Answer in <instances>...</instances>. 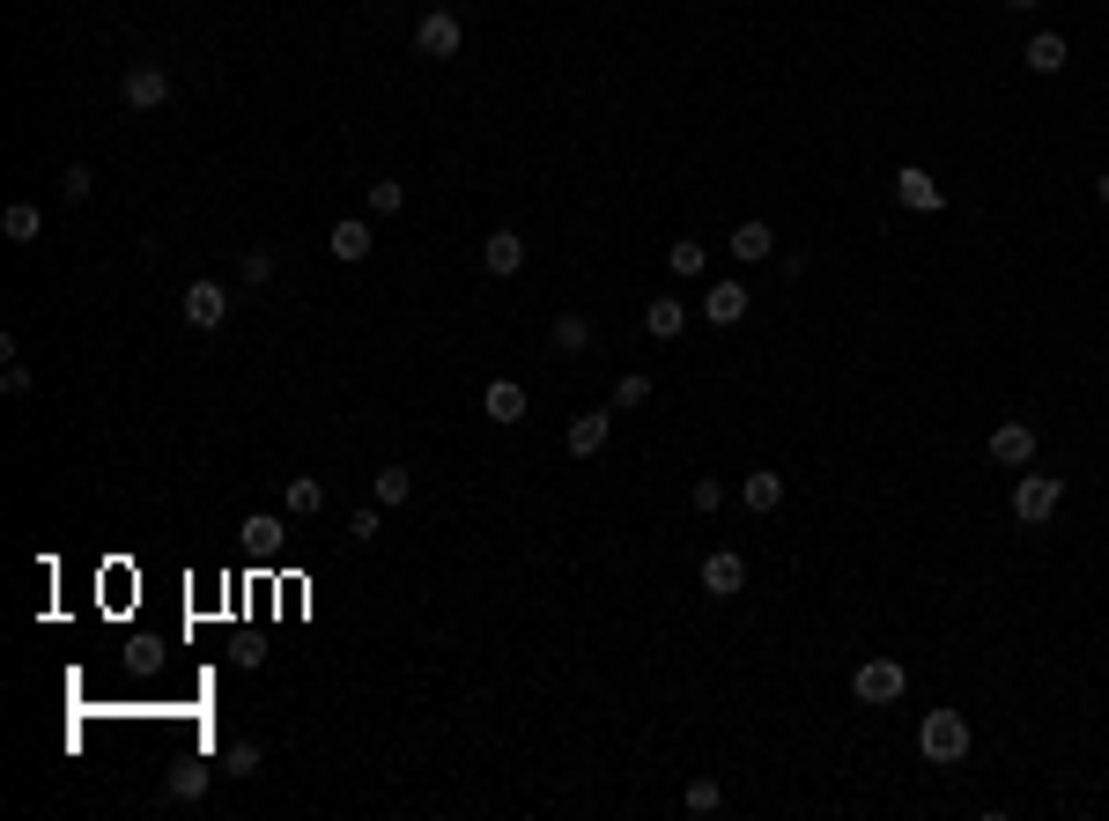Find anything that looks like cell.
<instances>
[{"label":"cell","mask_w":1109,"mask_h":821,"mask_svg":"<svg viewBox=\"0 0 1109 821\" xmlns=\"http://www.w3.org/2000/svg\"><path fill=\"white\" fill-rule=\"evenodd\" d=\"M643 399H651V377H643V371L615 377V415H621V407H643Z\"/></svg>","instance_id":"4dcf8cb0"},{"label":"cell","mask_w":1109,"mask_h":821,"mask_svg":"<svg viewBox=\"0 0 1109 821\" xmlns=\"http://www.w3.org/2000/svg\"><path fill=\"white\" fill-rule=\"evenodd\" d=\"M1095 200H1102V207H1109V171H1102V178H1095Z\"/></svg>","instance_id":"e575fe53"},{"label":"cell","mask_w":1109,"mask_h":821,"mask_svg":"<svg viewBox=\"0 0 1109 821\" xmlns=\"http://www.w3.org/2000/svg\"><path fill=\"white\" fill-rule=\"evenodd\" d=\"M739 503H747L755 519H763V511H777V503H785V473L755 467V473H747V481H739Z\"/></svg>","instance_id":"e0dca14e"},{"label":"cell","mask_w":1109,"mask_h":821,"mask_svg":"<svg viewBox=\"0 0 1109 821\" xmlns=\"http://www.w3.org/2000/svg\"><path fill=\"white\" fill-rule=\"evenodd\" d=\"M407 497H415V473H407V467H377V481H370V503H377V511H399Z\"/></svg>","instance_id":"ffe728a7"},{"label":"cell","mask_w":1109,"mask_h":821,"mask_svg":"<svg viewBox=\"0 0 1109 821\" xmlns=\"http://www.w3.org/2000/svg\"><path fill=\"white\" fill-rule=\"evenodd\" d=\"M607 437H615V407H607V415H577V423L563 429L569 459H599V451H607Z\"/></svg>","instance_id":"30bf717a"},{"label":"cell","mask_w":1109,"mask_h":821,"mask_svg":"<svg viewBox=\"0 0 1109 821\" xmlns=\"http://www.w3.org/2000/svg\"><path fill=\"white\" fill-rule=\"evenodd\" d=\"M689 503H695V519H711V511H725V481H711V473H695Z\"/></svg>","instance_id":"f1b7e54d"},{"label":"cell","mask_w":1109,"mask_h":821,"mask_svg":"<svg viewBox=\"0 0 1109 821\" xmlns=\"http://www.w3.org/2000/svg\"><path fill=\"white\" fill-rule=\"evenodd\" d=\"M703 593H711V599L747 593V555H739V547H717V555H703Z\"/></svg>","instance_id":"52a82bcc"},{"label":"cell","mask_w":1109,"mask_h":821,"mask_svg":"<svg viewBox=\"0 0 1109 821\" xmlns=\"http://www.w3.org/2000/svg\"><path fill=\"white\" fill-rule=\"evenodd\" d=\"M377 533H385V519H377V503H363V511H348V541H355V547H370Z\"/></svg>","instance_id":"f546056e"},{"label":"cell","mask_w":1109,"mask_h":821,"mask_svg":"<svg viewBox=\"0 0 1109 821\" xmlns=\"http://www.w3.org/2000/svg\"><path fill=\"white\" fill-rule=\"evenodd\" d=\"M415 52L422 60H451V52H459V15H451V8H429L415 23Z\"/></svg>","instance_id":"ba28073f"},{"label":"cell","mask_w":1109,"mask_h":821,"mask_svg":"<svg viewBox=\"0 0 1109 821\" xmlns=\"http://www.w3.org/2000/svg\"><path fill=\"white\" fill-rule=\"evenodd\" d=\"M703 319H711V326H739V319H747V281H711V289H703Z\"/></svg>","instance_id":"5bb4252c"},{"label":"cell","mask_w":1109,"mask_h":821,"mask_svg":"<svg viewBox=\"0 0 1109 821\" xmlns=\"http://www.w3.org/2000/svg\"><path fill=\"white\" fill-rule=\"evenodd\" d=\"M281 503H289V519H319L326 511V481L319 473H296L289 489H281Z\"/></svg>","instance_id":"44dd1931"},{"label":"cell","mask_w":1109,"mask_h":821,"mask_svg":"<svg viewBox=\"0 0 1109 821\" xmlns=\"http://www.w3.org/2000/svg\"><path fill=\"white\" fill-rule=\"evenodd\" d=\"M991 467H1035V429L1028 423H999L991 429Z\"/></svg>","instance_id":"8fae6325"},{"label":"cell","mask_w":1109,"mask_h":821,"mask_svg":"<svg viewBox=\"0 0 1109 821\" xmlns=\"http://www.w3.org/2000/svg\"><path fill=\"white\" fill-rule=\"evenodd\" d=\"M237 281H245V289H267V281H274V252H267V245H252L245 259H237Z\"/></svg>","instance_id":"4316f807"},{"label":"cell","mask_w":1109,"mask_h":821,"mask_svg":"<svg viewBox=\"0 0 1109 821\" xmlns=\"http://www.w3.org/2000/svg\"><path fill=\"white\" fill-rule=\"evenodd\" d=\"M274 533H281V519H267V511H259V519H245V541H259V547H267Z\"/></svg>","instance_id":"836d02e7"},{"label":"cell","mask_w":1109,"mask_h":821,"mask_svg":"<svg viewBox=\"0 0 1109 821\" xmlns=\"http://www.w3.org/2000/svg\"><path fill=\"white\" fill-rule=\"evenodd\" d=\"M370 245H377V230H370L363 215H341V223L326 230V252H333L341 267H355V259H370Z\"/></svg>","instance_id":"9c48e42d"},{"label":"cell","mask_w":1109,"mask_h":821,"mask_svg":"<svg viewBox=\"0 0 1109 821\" xmlns=\"http://www.w3.org/2000/svg\"><path fill=\"white\" fill-rule=\"evenodd\" d=\"M178 303H185V326H200V333H215V326L230 319V289H222V281H207V274H200V281H185V297H178Z\"/></svg>","instance_id":"5b68a950"},{"label":"cell","mask_w":1109,"mask_h":821,"mask_svg":"<svg viewBox=\"0 0 1109 821\" xmlns=\"http://www.w3.org/2000/svg\"><path fill=\"white\" fill-rule=\"evenodd\" d=\"M917 755L939 763V770L969 763V718H961V711H925V725H917Z\"/></svg>","instance_id":"6da1fadb"},{"label":"cell","mask_w":1109,"mask_h":821,"mask_svg":"<svg viewBox=\"0 0 1109 821\" xmlns=\"http://www.w3.org/2000/svg\"><path fill=\"white\" fill-rule=\"evenodd\" d=\"M895 200H903L910 215H939V207H947V193H939V178L925 171V163H903V171H895Z\"/></svg>","instance_id":"8992f818"},{"label":"cell","mask_w":1109,"mask_h":821,"mask_svg":"<svg viewBox=\"0 0 1109 821\" xmlns=\"http://www.w3.org/2000/svg\"><path fill=\"white\" fill-rule=\"evenodd\" d=\"M0 237H8V245H38V237H45V215H38L30 200H15V207L0 215Z\"/></svg>","instance_id":"cb8c5ba5"},{"label":"cell","mask_w":1109,"mask_h":821,"mask_svg":"<svg viewBox=\"0 0 1109 821\" xmlns=\"http://www.w3.org/2000/svg\"><path fill=\"white\" fill-rule=\"evenodd\" d=\"M547 349H555V355H585L591 349V319H585V311H563V319L547 326Z\"/></svg>","instance_id":"d6986e66"},{"label":"cell","mask_w":1109,"mask_h":821,"mask_svg":"<svg viewBox=\"0 0 1109 821\" xmlns=\"http://www.w3.org/2000/svg\"><path fill=\"white\" fill-rule=\"evenodd\" d=\"M215 770H222V763H215ZM215 770H207V763H178V770L163 777V799H178V807H200V799H207V785H215Z\"/></svg>","instance_id":"9a60e30c"},{"label":"cell","mask_w":1109,"mask_h":821,"mask_svg":"<svg viewBox=\"0 0 1109 821\" xmlns=\"http://www.w3.org/2000/svg\"><path fill=\"white\" fill-rule=\"evenodd\" d=\"M643 326H651V341H673V333L689 326V303L681 297H651L643 303Z\"/></svg>","instance_id":"7402d4cb"},{"label":"cell","mask_w":1109,"mask_h":821,"mask_svg":"<svg viewBox=\"0 0 1109 821\" xmlns=\"http://www.w3.org/2000/svg\"><path fill=\"white\" fill-rule=\"evenodd\" d=\"M1006 8H1021V15H1028V8H1043V0H1006Z\"/></svg>","instance_id":"d590c367"},{"label":"cell","mask_w":1109,"mask_h":821,"mask_svg":"<svg viewBox=\"0 0 1109 821\" xmlns=\"http://www.w3.org/2000/svg\"><path fill=\"white\" fill-rule=\"evenodd\" d=\"M259 763H267V755H259V740H230V747H222V777H230V785H252V777H259Z\"/></svg>","instance_id":"d4e9b609"},{"label":"cell","mask_w":1109,"mask_h":821,"mask_svg":"<svg viewBox=\"0 0 1109 821\" xmlns=\"http://www.w3.org/2000/svg\"><path fill=\"white\" fill-rule=\"evenodd\" d=\"M481 415H489V423H503V429L525 423V385H518V377H495L489 393H481Z\"/></svg>","instance_id":"2e32d148"},{"label":"cell","mask_w":1109,"mask_h":821,"mask_svg":"<svg viewBox=\"0 0 1109 821\" xmlns=\"http://www.w3.org/2000/svg\"><path fill=\"white\" fill-rule=\"evenodd\" d=\"M769 252H777V230H769L763 215L733 230V259H747V267H755V259H769Z\"/></svg>","instance_id":"603a6c76"},{"label":"cell","mask_w":1109,"mask_h":821,"mask_svg":"<svg viewBox=\"0 0 1109 821\" xmlns=\"http://www.w3.org/2000/svg\"><path fill=\"white\" fill-rule=\"evenodd\" d=\"M407 207V185L399 178H370V215H399Z\"/></svg>","instance_id":"83f0119b"},{"label":"cell","mask_w":1109,"mask_h":821,"mask_svg":"<svg viewBox=\"0 0 1109 821\" xmlns=\"http://www.w3.org/2000/svg\"><path fill=\"white\" fill-rule=\"evenodd\" d=\"M171 67H156V60H141V67H126V82H119V97H126V111H163L171 104Z\"/></svg>","instance_id":"3957f363"},{"label":"cell","mask_w":1109,"mask_h":821,"mask_svg":"<svg viewBox=\"0 0 1109 821\" xmlns=\"http://www.w3.org/2000/svg\"><path fill=\"white\" fill-rule=\"evenodd\" d=\"M1065 60H1073V45H1065L1058 30H1035L1028 45H1021V67H1028V75H1065Z\"/></svg>","instance_id":"4fadbf2b"},{"label":"cell","mask_w":1109,"mask_h":821,"mask_svg":"<svg viewBox=\"0 0 1109 821\" xmlns=\"http://www.w3.org/2000/svg\"><path fill=\"white\" fill-rule=\"evenodd\" d=\"M665 267L681 274V281H703V274H711V245H703V237H673V245H665Z\"/></svg>","instance_id":"ac0fdd59"},{"label":"cell","mask_w":1109,"mask_h":821,"mask_svg":"<svg viewBox=\"0 0 1109 821\" xmlns=\"http://www.w3.org/2000/svg\"><path fill=\"white\" fill-rule=\"evenodd\" d=\"M60 193H67V200H89V193H97V171H89V163H67V171H60Z\"/></svg>","instance_id":"1f68e13d"},{"label":"cell","mask_w":1109,"mask_h":821,"mask_svg":"<svg viewBox=\"0 0 1109 821\" xmlns=\"http://www.w3.org/2000/svg\"><path fill=\"white\" fill-rule=\"evenodd\" d=\"M1058 503H1065L1058 473H1021V481H1013V519H1021V525H1051Z\"/></svg>","instance_id":"7a4b0ae2"},{"label":"cell","mask_w":1109,"mask_h":821,"mask_svg":"<svg viewBox=\"0 0 1109 821\" xmlns=\"http://www.w3.org/2000/svg\"><path fill=\"white\" fill-rule=\"evenodd\" d=\"M0 393H8V399L30 393V371H23V363H8V371H0Z\"/></svg>","instance_id":"d6a6232c"},{"label":"cell","mask_w":1109,"mask_h":821,"mask_svg":"<svg viewBox=\"0 0 1109 821\" xmlns=\"http://www.w3.org/2000/svg\"><path fill=\"white\" fill-rule=\"evenodd\" d=\"M851 689H859V703H903L910 673H903V659H865V667L851 673Z\"/></svg>","instance_id":"277c9868"},{"label":"cell","mask_w":1109,"mask_h":821,"mask_svg":"<svg viewBox=\"0 0 1109 821\" xmlns=\"http://www.w3.org/2000/svg\"><path fill=\"white\" fill-rule=\"evenodd\" d=\"M481 267H489L495 281H511V274L525 267V237H518V230H489V237H481Z\"/></svg>","instance_id":"7c38bea8"},{"label":"cell","mask_w":1109,"mask_h":821,"mask_svg":"<svg viewBox=\"0 0 1109 821\" xmlns=\"http://www.w3.org/2000/svg\"><path fill=\"white\" fill-rule=\"evenodd\" d=\"M681 807H689V814H717V807H725V785H717V777H695L689 792H681Z\"/></svg>","instance_id":"484cf974"}]
</instances>
